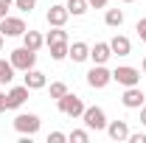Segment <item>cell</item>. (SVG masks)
<instances>
[{
	"label": "cell",
	"mask_w": 146,
	"mask_h": 143,
	"mask_svg": "<svg viewBox=\"0 0 146 143\" xmlns=\"http://www.w3.org/2000/svg\"><path fill=\"white\" fill-rule=\"evenodd\" d=\"M65 6H68V11H70L73 17H82V14L90 9V3H87V0H65Z\"/></svg>",
	"instance_id": "cell-19"
},
{
	"label": "cell",
	"mask_w": 146,
	"mask_h": 143,
	"mask_svg": "<svg viewBox=\"0 0 146 143\" xmlns=\"http://www.w3.org/2000/svg\"><path fill=\"white\" fill-rule=\"evenodd\" d=\"M110 48H112V56H129L132 54V42H129V36L124 34H115L110 39Z\"/></svg>",
	"instance_id": "cell-12"
},
{
	"label": "cell",
	"mask_w": 146,
	"mask_h": 143,
	"mask_svg": "<svg viewBox=\"0 0 146 143\" xmlns=\"http://www.w3.org/2000/svg\"><path fill=\"white\" fill-rule=\"evenodd\" d=\"M56 107L62 115H68V118H82V112H84V101L79 98V95H73V93H65L59 101H56Z\"/></svg>",
	"instance_id": "cell-3"
},
{
	"label": "cell",
	"mask_w": 146,
	"mask_h": 143,
	"mask_svg": "<svg viewBox=\"0 0 146 143\" xmlns=\"http://www.w3.org/2000/svg\"><path fill=\"white\" fill-rule=\"evenodd\" d=\"M14 81V65L0 59V84H11Z\"/></svg>",
	"instance_id": "cell-20"
},
{
	"label": "cell",
	"mask_w": 146,
	"mask_h": 143,
	"mask_svg": "<svg viewBox=\"0 0 146 143\" xmlns=\"http://www.w3.org/2000/svg\"><path fill=\"white\" fill-rule=\"evenodd\" d=\"M68 17H70V11H68V6H62V3H54V6L48 9V14H45L48 25H54V28H65Z\"/></svg>",
	"instance_id": "cell-9"
},
{
	"label": "cell",
	"mask_w": 146,
	"mask_h": 143,
	"mask_svg": "<svg viewBox=\"0 0 146 143\" xmlns=\"http://www.w3.org/2000/svg\"><path fill=\"white\" fill-rule=\"evenodd\" d=\"M141 68H143V76H146V56H143V65H141Z\"/></svg>",
	"instance_id": "cell-34"
},
{
	"label": "cell",
	"mask_w": 146,
	"mask_h": 143,
	"mask_svg": "<svg viewBox=\"0 0 146 143\" xmlns=\"http://www.w3.org/2000/svg\"><path fill=\"white\" fill-rule=\"evenodd\" d=\"M82 121H84V126H87L90 132H104V129H107V112L101 107H84Z\"/></svg>",
	"instance_id": "cell-2"
},
{
	"label": "cell",
	"mask_w": 146,
	"mask_h": 143,
	"mask_svg": "<svg viewBox=\"0 0 146 143\" xmlns=\"http://www.w3.org/2000/svg\"><path fill=\"white\" fill-rule=\"evenodd\" d=\"M112 81H118L121 87H135V84H141V70L129 68V65H121V68L112 70Z\"/></svg>",
	"instance_id": "cell-5"
},
{
	"label": "cell",
	"mask_w": 146,
	"mask_h": 143,
	"mask_svg": "<svg viewBox=\"0 0 146 143\" xmlns=\"http://www.w3.org/2000/svg\"><path fill=\"white\" fill-rule=\"evenodd\" d=\"M68 42H54V45H48V51H51V59L54 62H62V59H68Z\"/></svg>",
	"instance_id": "cell-18"
},
{
	"label": "cell",
	"mask_w": 146,
	"mask_h": 143,
	"mask_svg": "<svg viewBox=\"0 0 146 143\" xmlns=\"http://www.w3.org/2000/svg\"><path fill=\"white\" fill-rule=\"evenodd\" d=\"M14 6H17L20 11L31 14V11H34V6H36V0H14Z\"/></svg>",
	"instance_id": "cell-24"
},
{
	"label": "cell",
	"mask_w": 146,
	"mask_h": 143,
	"mask_svg": "<svg viewBox=\"0 0 146 143\" xmlns=\"http://www.w3.org/2000/svg\"><path fill=\"white\" fill-rule=\"evenodd\" d=\"M65 93H68V84H65V81H51V98L59 101Z\"/></svg>",
	"instance_id": "cell-23"
},
{
	"label": "cell",
	"mask_w": 146,
	"mask_h": 143,
	"mask_svg": "<svg viewBox=\"0 0 146 143\" xmlns=\"http://www.w3.org/2000/svg\"><path fill=\"white\" fill-rule=\"evenodd\" d=\"M23 45H25L28 51H39V48L45 45V36L39 34V31H25V34H23Z\"/></svg>",
	"instance_id": "cell-16"
},
{
	"label": "cell",
	"mask_w": 146,
	"mask_h": 143,
	"mask_svg": "<svg viewBox=\"0 0 146 143\" xmlns=\"http://www.w3.org/2000/svg\"><path fill=\"white\" fill-rule=\"evenodd\" d=\"M112 81V70H107L104 65H93L90 70H87V84L93 90H104Z\"/></svg>",
	"instance_id": "cell-6"
},
{
	"label": "cell",
	"mask_w": 146,
	"mask_h": 143,
	"mask_svg": "<svg viewBox=\"0 0 146 143\" xmlns=\"http://www.w3.org/2000/svg\"><path fill=\"white\" fill-rule=\"evenodd\" d=\"M124 3H135V0H124Z\"/></svg>",
	"instance_id": "cell-35"
},
{
	"label": "cell",
	"mask_w": 146,
	"mask_h": 143,
	"mask_svg": "<svg viewBox=\"0 0 146 143\" xmlns=\"http://www.w3.org/2000/svg\"><path fill=\"white\" fill-rule=\"evenodd\" d=\"M141 124H143V132H146V104L141 107Z\"/></svg>",
	"instance_id": "cell-29"
},
{
	"label": "cell",
	"mask_w": 146,
	"mask_h": 143,
	"mask_svg": "<svg viewBox=\"0 0 146 143\" xmlns=\"http://www.w3.org/2000/svg\"><path fill=\"white\" fill-rule=\"evenodd\" d=\"M65 140H68L65 132H51V135H48V143H65Z\"/></svg>",
	"instance_id": "cell-26"
},
{
	"label": "cell",
	"mask_w": 146,
	"mask_h": 143,
	"mask_svg": "<svg viewBox=\"0 0 146 143\" xmlns=\"http://www.w3.org/2000/svg\"><path fill=\"white\" fill-rule=\"evenodd\" d=\"M135 31H138V36H141V42H146V17H141L138 23H135Z\"/></svg>",
	"instance_id": "cell-25"
},
{
	"label": "cell",
	"mask_w": 146,
	"mask_h": 143,
	"mask_svg": "<svg viewBox=\"0 0 146 143\" xmlns=\"http://www.w3.org/2000/svg\"><path fill=\"white\" fill-rule=\"evenodd\" d=\"M25 31H28V28H25V20L23 17H11V14H9V17L0 20V34L3 36H23Z\"/></svg>",
	"instance_id": "cell-7"
},
{
	"label": "cell",
	"mask_w": 146,
	"mask_h": 143,
	"mask_svg": "<svg viewBox=\"0 0 146 143\" xmlns=\"http://www.w3.org/2000/svg\"><path fill=\"white\" fill-rule=\"evenodd\" d=\"M0 6H6V9H11V6H14V0H0Z\"/></svg>",
	"instance_id": "cell-31"
},
{
	"label": "cell",
	"mask_w": 146,
	"mask_h": 143,
	"mask_svg": "<svg viewBox=\"0 0 146 143\" xmlns=\"http://www.w3.org/2000/svg\"><path fill=\"white\" fill-rule=\"evenodd\" d=\"M129 143H146V132H129Z\"/></svg>",
	"instance_id": "cell-27"
},
{
	"label": "cell",
	"mask_w": 146,
	"mask_h": 143,
	"mask_svg": "<svg viewBox=\"0 0 146 143\" xmlns=\"http://www.w3.org/2000/svg\"><path fill=\"white\" fill-rule=\"evenodd\" d=\"M0 112H6V93H0Z\"/></svg>",
	"instance_id": "cell-30"
},
{
	"label": "cell",
	"mask_w": 146,
	"mask_h": 143,
	"mask_svg": "<svg viewBox=\"0 0 146 143\" xmlns=\"http://www.w3.org/2000/svg\"><path fill=\"white\" fill-rule=\"evenodd\" d=\"M90 3V9H104L107 6V0H87Z\"/></svg>",
	"instance_id": "cell-28"
},
{
	"label": "cell",
	"mask_w": 146,
	"mask_h": 143,
	"mask_svg": "<svg viewBox=\"0 0 146 143\" xmlns=\"http://www.w3.org/2000/svg\"><path fill=\"white\" fill-rule=\"evenodd\" d=\"M3 45H6V36L0 34V51H3Z\"/></svg>",
	"instance_id": "cell-33"
},
{
	"label": "cell",
	"mask_w": 146,
	"mask_h": 143,
	"mask_svg": "<svg viewBox=\"0 0 146 143\" xmlns=\"http://www.w3.org/2000/svg\"><path fill=\"white\" fill-rule=\"evenodd\" d=\"M104 23H107L110 28H121V25H124V11H121V9H107Z\"/></svg>",
	"instance_id": "cell-17"
},
{
	"label": "cell",
	"mask_w": 146,
	"mask_h": 143,
	"mask_svg": "<svg viewBox=\"0 0 146 143\" xmlns=\"http://www.w3.org/2000/svg\"><path fill=\"white\" fill-rule=\"evenodd\" d=\"M54 42H68V31H65V28H54V25H51V31L45 34V45H54Z\"/></svg>",
	"instance_id": "cell-21"
},
{
	"label": "cell",
	"mask_w": 146,
	"mask_h": 143,
	"mask_svg": "<svg viewBox=\"0 0 146 143\" xmlns=\"http://www.w3.org/2000/svg\"><path fill=\"white\" fill-rule=\"evenodd\" d=\"M146 101L143 90H141V84H135V87H124V95H121V104L127 109H141Z\"/></svg>",
	"instance_id": "cell-8"
},
{
	"label": "cell",
	"mask_w": 146,
	"mask_h": 143,
	"mask_svg": "<svg viewBox=\"0 0 146 143\" xmlns=\"http://www.w3.org/2000/svg\"><path fill=\"white\" fill-rule=\"evenodd\" d=\"M68 59H73L76 65L79 62H87L90 59V45L87 42H73L70 48H68Z\"/></svg>",
	"instance_id": "cell-14"
},
{
	"label": "cell",
	"mask_w": 146,
	"mask_h": 143,
	"mask_svg": "<svg viewBox=\"0 0 146 143\" xmlns=\"http://www.w3.org/2000/svg\"><path fill=\"white\" fill-rule=\"evenodd\" d=\"M68 140L70 143H87L90 140V129H73L70 135H68Z\"/></svg>",
	"instance_id": "cell-22"
},
{
	"label": "cell",
	"mask_w": 146,
	"mask_h": 143,
	"mask_svg": "<svg viewBox=\"0 0 146 143\" xmlns=\"http://www.w3.org/2000/svg\"><path fill=\"white\" fill-rule=\"evenodd\" d=\"M110 56H112L110 42H96V45L90 48V59H93V65H107Z\"/></svg>",
	"instance_id": "cell-11"
},
{
	"label": "cell",
	"mask_w": 146,
	"mask_h": 143,
	"mask_svg": "<svg viewBox=\"0 0 146 143\" xmlns=\"http://www.w3.org/2000/svg\"><path fill=\"white\" fill-rule=\"evenodd\" d=\"M39 126H42V121H39V115H34V112H20L17 118H14V129H17L20 135H31L34 138L36 132H39Z\"/></svg>",
	"instance_id": "cell-4"
},
{
	"label": "cell",
	"mask_w": 146,
	"mask_h": 143,
	"mask_svg": "<svg viewBox=\"0 0 146 143\" xmlns=\"http://www.w3.org/2000/svg\"><path fill=\"white\" fill-rule=\"evenodd\" d=\"M28 93H31V90L25 87V84H20V87H11L9 93H6V109H20L23 104H25Z\"/></svg>",
	"instance_id": "cell-10"
},
{
	"label": "cell",
	"mask_w": 146,
	"mask_h": 143,
	"mask_svg": "<svg viewBox=\"0 0 146 143\" xmlns=\"http://www.w3.org/2000/svg\"><path fill=\"white\" fill-rule=\"evenodd\" d=\"M45 84H48V79H45L42 70H36V68L25 70V87H28V90H42Z\"/></svg>",
	"instance_id": "cell-15"
},
{
	"label": "cell",
	"mask_w": 146,
	"mask_h": 143,
	"mask_svg": "<svg viewBox=\"0 0 146 143\" xmlns=\"http://www.w3.org/2000/svg\"><path fill=\"white\" fill-rule=\"evenodd\" d=\"M3 17H9V9H6V6H0V20Z\"/></svg>",
	"instance_id": "cell-32"
},
{
	"label": "cell",
	"mask_w": 146,
	"mask_h": 143,
	"mask_svg": "<svg viewBox=\"0 0 146 143\" xmlns=\"http://www.w3.org/2000/svg\"><path fill=\"white\" fill-rule=\"evenodd\" d=\"M9 62L14 65V70H31L36 65V51H28L25 45H20V48H14L11 51V56H9Z\"/></svg>",
	"instance_id": "cell-1"
},
{
	"label": "cell",
	"mask_w": 146,
	"mask_h": 143,
	"mask_svg": "<svg viewBox=\"0 0 146 143\" xmlns=\"http://www.w3.org/2000/svg\"><path fill=\"white\" fill-rule=\"evenodd\" d=\"M107 135L112 138V140H127L129 138V126H127V121H107Z\"/></svg>",
	"instance_id": "cell-13"
}]
</instances>
